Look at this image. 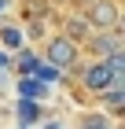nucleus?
I'll use <instances>...</instances> for the list:
<instances>
[{"label": "nucleus", "instance_id": "nucleus-1", "mask_svg": "<svg viewBox=\"0 0 125 129\" xmlns=\"http://www.w3.org/2000/svg\"><path fill=\"white\" fill-rule=\"evenodd\" d=\"M85 22H88V30H118L121 26V11H118L114 0H88L85 4Z\"/></svg>", "mask_w": 125, "mask_h": 129}, {"label": "nucleus", "instance_id": "nucleus-2", "mask_svg": "<svg viewBox=\"0 0 125 129\" xmlns=\"http://www.w3.org/2000/svg\"><path fill=\"white\" fill-rule=\"evenodd\" d=\"M81 81H85V89H88V92H107V89H121V85H125V78H114V74L107 70V63L88 67Z\"/></svg>", "mask_w": 125, "mask_h": 129}, {"label": "nucleus", "instance_id": "nucleus-3", "mask_svg": "<svg viewBox=\"0 0 125 129\" xmlns=\"http://www.w3.org/2000/svg\"><path fill=\"white\" fill-rule=\"evenodd\" d=\"M48 59H52V67H74L77 44H74V41H66V37H55V41L48 44Z\"/></svg>", "mask_w": 125, "mask_h": 129}, {"label": "nucleus", "instance_id": "nucleus-4", "mask_svg": "<svg viewBox=\"0 0 125 129\" xmlns=\"http://www.w3.org/2000/svg\"><path fill=\"white\" fill-rule=\"evenodd\" d=\"M92 52H99V55H114V52H121V26H118V30L92 33Z\"/></svg>", "mask_w": 125, "mask_h": 129}, {"label": "nucleus", "instance_id": "nucleus-5", "mask_svg": "<svg viewBox=\"0 0 125 129\" xmlns=\"http://www.w3.org/2000/svg\"><path fill=\"white\" fill-rule=\"evenodd\" d=\"M66 33H70L66 41H81V37H88V22H85V19H66Z\"/></svg>", "mask_w": 125, "mask_h": 129}, {"label": "nucleus", "instance_id": "nucleus-6", "mask_svg": "<svg viewBox=\"0 0 125 129\" xmlns=\"http://www.w3.org/2000/svg\"><path fill=\"white\" fill-rule=\"evenodd\" d=\"M22 92H26V96H37V100H40V96H44V85H40L37 78H26V81H22Z\"/></svg>", "mask_w": 125, "mask_h": 129}, {"label": "nucleus", "instance_id": "nucleus-7", "mask_svg": "<svg viewBox=\"0 0 125 129\" xmlns=\"http://www.w3.org/2000/svg\"><path fill=\"white\" fill-rule=\"evenodd\" d=\"M81 129H110V122H107L103 114H88V118L81 122Z\"/></svg>", "mask_w": 125, "mask_h": 129}, {"label": "nucleus", "instance_id": "nucleus-8", "mask_svg": "<svg viewBox=\"0 0 125 129\" xmlns=\"http://www.w3.org/2000/svg\"><path fill=\"white\" fill-rule=\"evenodd\" d=\"M19 114H22V118H26V122H33V118H37V114H40V111H37V103H33V100H22V107H19Z\"/></svg>", "mask_w": 125, "mask_h": 129}, {"label": "nucleus", "instance_id": "nucleus-9", "mask_svg": "<svg viewBox=\"0 0 125 129\" xmlns=\"http://www.w3.org/2000/svg\"><path fill=\"white\" fill-rule=\"evenodd\" d=\"M103 96H107V107H121V103H125V92L121 89H107Z\"/></svg>", "mask_w": 125, "mask_h": 129}, {"label": "nucleus", "instance_id": "nucleus-10", "mask_svg": "<svg viewBox=\"0 0 125 129\" xmlns=\"http://www.w3.org/2000/svg\"><path fill=\"white\" fill-rule=\"evenodd\" d=\"M0 41H4L8 48H19V41H22V33H19V30H4V33H0Z\"/></svg>", "mask_w": 125, "mask_h": 129}, {"label": "nucleus", "instance_id": "nucleus-11", "mask_svg": "<svg viewBox=\"0 0 125 129\" xmlns=\"http://www.w3.org/2000/svg\"><path fill=\"white\" fill-rule=\"evenodd\" d=\"M19 67L26 70V74H33V67H37V59H33V55H22V59H19Z\"/></svg>", "mask_w": 125, "mask_h": 129}, {"label": "nucleus", "instance_id": "nucleus-12", "mask_svg": "<svg viewBox=\"0 0 125 129\" xmlns=\"http://www.w3.org/2000/svg\"><path fill=\"white\" fill-rule=\"evenodd\" d=\"M8 4H11V0H0V11H4V8H8Z\"/></svg>", "mask_w": 125, "mask_h": 129}, {"label": "nucleus", "instance_id": "nucleus-13", "mask_svg": "<svg viewBox=\"0 0 125 129\" xmlns=\"http://www.w3.org/2000/svg\"><path fill=\"white\" fill-rule=\"evenodd\" d=\"M48 129H63V125H48Z\"/></svg>", "mask_w": 125, "mask_h": 129}]
</instances>
